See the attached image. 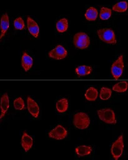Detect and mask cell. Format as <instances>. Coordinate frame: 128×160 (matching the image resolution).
Instances as JSON below:
<instances>
[{
  "instance_id": "obj_1",
  "label": "cell",
  "mask_w": 128,
  "mask_h": 160,
  "mask_svg": "<svg viewBox=\"0 0 128 160\" xmlns=\"http://www.w3.org/2000/svg\"><path fill=\"white\" fill-rule=\"evenodd\" d=\"M73 124L76 128L79 129H85L90 124V119L86 113L79 112L74 114Z\"/></svg>"
},
{
  "instance_id": "obj_2",
  "label": "cell",
  "mask_w": 128,
  "mask_h": 160,
  "mask_svg": "<svg viewBox=\"0 0 128 160\" xmlns=\"http://www.w3.org/2000/svg\"><path fill=\"white\" fill-rule=\"evenodd\" d=\"M73 43L77 48L81 49H86L89 46L90 39L86 33L79 32L74 36Z\"/></svg>"
},
{
  "instance_id": "obj_3",
  "label": "cell",
  "mask_w": 128,
  "mask_h": 160,
  "mask_svg": "<svg viewBox=\"0 0 128 160\" xmlns=\"http://www.w3.org/2000/svg\"><path fill=\"white\" fill-rule=\"evenodd\" d=\"M97 35L99 39L107 44H114L116 43L114 32L109 28H103L97 30Z\"/></svg>"
},
{
  "instance_id": "obj_4",
  "label": "cell",
  "mask_w": 128,
  "mask_h": 160,
  "mask_svg": "<svg viewBox=\"0 0 128 160\" xmlns=\"http://www.w3.org/2000/svg\"><path fill=\"white\" fill-rule=\"evenodd\" d=\"M97 115L99 119L105 123L112 124L116 123V114L111 109L105 108L99 109L97 111Z\"/></svg>"
},
{
  "instance_id": "obj_5",
  "label": "cell",
  "mask_w": 128,
  "mask_h": 160,
  "mask_svg": "<svg viewBox=\"0 0 128 160\" xmlns=\"http://www.w3.org/2000/svg\"><path fill=\"white\" fill-rule=\"evenodd\" d=\"M124 68L123 56L121 55L113 62L111 66V74L114 79H118L122 75Z\"/></svg>"
},
{
  "instance_id": "obj_6",
  "label": "cell",
  "mask_w": 128,
  "mask_h": 160,
  "mask_svg": "<svg viewBox=\"0 0 128 160\" xmlns=\"http://www.w3.org/2000/svg\"><path fill=\"white\" fill-rule=\"evenodd\" d=\"M124 150L123 136L121 135L112 144L111 147V154L115 160H117L122 154Z\"/></svg>"
},
{
  "instance_id": "obj_7",
  "label": "cell",
  "mask_w": 128,
  "mask_h": 160,
  "mask_svg": "<svg viewBox=\"0 0 128 160\" xmlns=\"http://www.w3.org/2000/svg\"><path fill=\"white\" fill-rule=\"evenodd\" d=\"M49 136L56 140H62L67 135V130L61 125H57L49 132Z\"/></svg>"
},
{
  "instance_id": "obj_8",
  "label": "cell",
  "mask_w": 128,
  "mask_h": 160,
  "mask_svg": "<svg viewBox=\"0 0 128 160\" xmlns=\"http://www.w3.org/2000/svg\"><path fill=\"white\" fill-rule=\"evenodd\" d=\"M49 56L57 60L64 59L67 55V50L61 45H57L49 52Z\"/></svg>"
},
{
  "instance_id": "obj_9",
  "label": "cell",
  "mask_w": 128,
  "mask_h": 160,
  "mask_svg": "<svg viewBox=\"0 0 128 160\" xmlns=\"http://www.w3.org/2000/svg\"><path fill=\"white\" fill-rule=\"evenodd\" d=\"M27 109L29 113L34 118H37L39 114V108L36 102L31 97L27 98Z\"/></svg>"
},
{
  "instance_id": "obj_10",
  "label": "cell",
  "mask_w": 128,
  "mask_h": 160,
  "mask_svg": "<svg viewBox=\"0 0 128 160\" xmlns=\"http://www.w3.org/2000/svg\"><path fill=\"white\" fill-rule=\"evenodd\" d=\"M27 26L30 34L34 38H37L39 32V28L37 22L31 18H27Z\"/></svg>"
},
{
  "instance_id": "obj_11",
  "label": "cell",
  "mask_w": 128,
  "mask_h": 160,
  "mask_svg": "<svg viewBox=\"0 0 128 160\" xmlns=\"http://www.w3.org/2000/svg\"><path fill=\"white\" fill-rule=\"evenodd\" d=\"M21 64H22V68L26 72L28 71L31 68L33 64L32 58L26 52H24L23 55L22 56Z\"/></svg>"
},
{
  "instance_id": "obj_12",
  "label": "cell",
  "mask_w": 128,
  "mask_h": 160,
  "mask_svg": "<svg viewBox=\"0 0 128 160\" xmlns=\"http://www.w3.org/2000/svg\"><path fill=\"white\" fill-rule=\"evenodd\" d=\"M32 144H33L32 138L29 134H27L26 132H24L23 133V135L21 139V145L24 150L26 152H27L31 148Z\"/></svg>"
},
{
  "instance_id": "obj_13",
  "label": "cell",
  "mask_w": 128,
  "mask_h": 160,
  "mask_svg": "<svg viewBox=\"0 0 128 160\" xmlns=\"http://www.w3.org/2000/svg\"><path fill=\"white\" fill-rule=\"evenodd\" d=\"M9 107V97L7 93H4L1 98V114L0 116L1 119L6 114L7 111L8 110Z\"/></svg>"
},
{
  "instance_id": "obj_14",
  "label": "cell",
  "mask_w": 128,
  "mask_h": 160,
  "mask_svg": "<svg viewBox=\"0 0 128 160\" xmlns=\"http://www.w3.org/2000/svg\"><path fill=\"white\" fill-rule=\"evenodd\" d=\"M9 26V17L7 13H4L2 15L1 18V34L0 38L1 39L7 32Z\"/></svg>"
},
{
  "instance_id": "obj_15",
  "label": "cell",
  "mask_w": 128,
  "mask_h": 160,
  "mask_svg": "<svg viewBox=\"0 0 128 160\" xmlns=\"http://www.w3.org/2000/svg\"><path fill=\"white\" fill-rule=\"evenodd\" d=\"M75 152L79 157H83L89 155L92 152V148L89 146L82 145L76 148Z\"/></svg>"
},
{
  "instance_id": "obj_16",
  "label": "cell",
  "mask_w": 128,
  "mask_h": 160,
  "mask_svg": "<svg viewBox=\"0 0 128 160\" xmlns=\"http://www.w3.org/2000/svg\"><path fill=\"white\" fill-rule=\"evenodd\" d=\"M84 96L87 101H94L98 96V91L95 88L90 87L86 90Z\"/></svg>"
},
{
  "instance_id": "obj_17",
  "label": "cell",
  "mask_w": 128,
  "mask_h": 160,
  "mask_svg": "<svg viewBox=\"0 0 128 160\" xmlns=\"http://www.w3.org/2000/svg\"><path fill=\"white\" fill-rule=\"evenodd\" d=\"M92 69L91 66L82 65L77 67L75 69L76 74L79 76H84L88 74H90L92 72Z\"/></svg>"
},
{
  "instance_id": "obj_18",
  "label": "cell",
  "mask_w": 128,
  "mask_h": 160,
  "mask_svg": "<svg viewBox=\"0 0 128 160\" xmlns=\"http://www.w3.org/2000/svg\"><path fill=\"white\" fill-rule=\"evenodd\" d=\"M97 15H98L97 10L93 7H90L89 8H88L86 10V13L84 14L86 19L90 21H95L97 17Z\"/></svg>"
},
{
  "instance_id": "obj_19",
  "label": "cell",
  "mask_w": 128,
  "mask_h": 160,
  "mask_svg": "<svg viewBox=\"0 0 128 160\" xmlns=\"http://www.w3.org/2000/svg\"><path fill=\"white\" fill-rule=\"evenodd\" d=\"M56 109L59 112H64L67 110L68 108V101L66 98H62L57 101Z\"/></svg>"
},
{
  "instance_id": "obj_20",
  "label": "cell",
  "mask_w": 128,
  "mask_h": 160,
  "mask_svg": "<svg viewBox=\"0 0 128 160\" xmlns=\"http://www.w3.org/2000/svg\"><path fill=\"white\" fill-rule=\"evenodd\" d=\"M56 29L59 32H64L68 28V21L66 18H62L59 20L56 24Z\"/></svg>"
},
{
  "instance_id": "obj_21",
  "label": "cell",
  "mask_w": 128,
  "mask_h": 160,
  "mask_svg": "<svg viewBox=\"0 0 128 160\" xmlns=\"http://www.w3.org/2000/svg\"><path fill=\"white\" fill-rule=\"evenodd\" d=\"M127 81H121L114 84L112 87V90L118 92H125L127 91Z\"/></svg>"
},
{
  "instance_id": "obj_22",
  "label": "cell",
  "mask_w": 128,
  "mask_h": 160,
  "mask_svg": "<svg viewBox=\"0 0 128 160\" xmlns=\"http://www.w3.org/2000/svg\"><path fill=\"white\" fill-rule=\"evenodd\" d=\"M127 9V2L126 1H121L116 3L112 7V10L116 12H125Z\"/></svg>"
},
{
  "instance_id": "obj_23",
  "label": "cell",
  "mask_w": 128,
  "mask_h": 160,
  "mask_svg": "<svg viewBox=\"0 0 128 160\" xmlns=\"http://www.w3.org/2000/svg\"><path fill=\"white\" fill-rule=\"evenodd\" d=\"M111 94L112 91L109 88L106 87H102L100 91L99 98L102 100H107L111 98Z\"/></svg>"
},
{
  "instance_id": "obj_24",
  "label": "cell",
  "mask_w": 128,
  "mask_h": 160,
  "mask_svg": "<svg viewBox=\"0 0 128 160\" xmlns=\"http://www.w3.org/2000/svg\"><path fill=\"white\" fill-rule=\"evenodd\" d=\"M111 14H112V11L111 9L108 8L103 7L101 9L99 17L102 20H107L110 18Z\"/></svg>"
},
{
  "instance_id": "obj_25",
  "label": "cell",
  "mask_w": 128,
  "mask_h": 160,
  "mask_svg": "<svg viewBox=\"0 0 128 160\" xmlns=\"http://www.w3.org/2000/svg\"><path fill=\"white\" fill-rule=\"evenodd\" d=\"M13 105L14 108L16 110H23L25 109V105H24V102L23 99L21 98H17L16 99H15V100L13 102Z\"/></svg>"
},
{
  "instance_id": "obj_26",
  "label": "cell",
  "mask_w": 128,
  "mask_h": 160,
  "mask_svg": "<svg viewBox=\"0 0 128 160\" xmlns=\"http://www.w3.org/2000/svg\"><path fill=\"white\" fill-rule=\"evenodd\" d=\"M14 26L17 30H22L25 28V25L23 19L21 17H18L14 21Z\"/></svg>"
}]
</instances>
